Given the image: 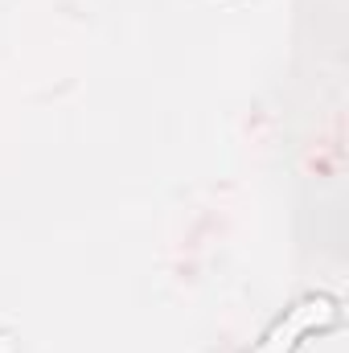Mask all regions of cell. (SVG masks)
I'll use <instances>...</instances> for the list:
<instances>
[{"instance_id": "cell-1", "label": "cell", "mask_w": 349, "mask_h": 353, "mask_svg": "<svg viewBox=\"0 0 349 353\" xmlns=\"http://www.w3.org/2000/svg\"><path fill=\"white\" fill-rule=\"evenodd\" d=\"M333 321H337V300H333V296H308V300H300L296 308H288V312L263 333V341L251 353H292L300 345V337H308L312 329H325V325H333Z\"/></svg>"}]
</instances>
